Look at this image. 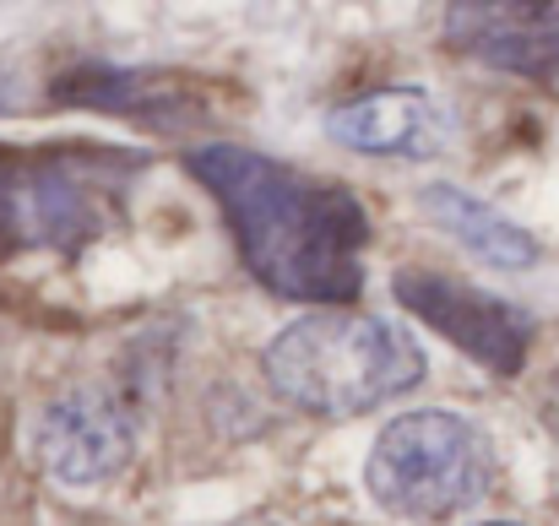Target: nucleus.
Masks as SVG:
<instances>
[{
  "instance_id": "f257e3e1",
  "label": "nucleus",
  "mask_w": 559,
  "mask_h": 526,
  "mask_svg": "<svg viewBox=\"0 0 559 526\" xmlns=\"http://www.w3.org/2000/svg\"><path fill=\"white\" fill-rule=\"evenodd\" d=\"M239 244L250 277L283 299L305 304H348L365 288V244L370 217L359 195L337 179L305 175L283 158L250 147H195L186 158Z\"/></svg>"
},
{
  "instance_id": "f03ea898",
  "label": "nucleus",
  "mask_w": 559,
  "mask_h": 526,
  "mask_svg": "<svg viewBox=\"0 0 559 526\" xmlns=\"http://www.w3.org/2000/svg\"><path fill=\"white\" fill-rule=\"evenodd\" d=\"M266 385L316 418H359L424 380V348L413 332L359 315V310H321L294 321L261 352Z\"/></svg>"
},
{
  "instance_id": "7ed1b4c3",
  "label": "nucleus",
  "mask_w": 559,
  "mask_h": 526,
  "mask_svg": "<svg viewBox=\"0 0 559 526\" xmlns=\"http://www.w3.org/2000/svg\"><path fill=\"white\" fill-rule=\"evenodd\" d=\"M365 483H370L374 505H385L391 516L435 522V516L467 511L473 500L489 494L495 445L462 413H440V407L402 413L370 445Z\"/></svg>"
},
{
  "instance_id": "20e7f679",
  "label": "nucleus",
  "mask_w": 559,
  "mask_h": 526,
  "mask_svg": "<svg viewBox=\"0 0 559 526\" xmlns=\"http://www.w3.org/2000/svg\"><path fill=\"white\" fill-rule=\"evenodd\" d=\"M126 153H11L0 147V250H76L104 234L131 184Z\"/></svg>"
},
{
  "instance_id": "39448f33",
  "label": "nucleus",
  "mask_w": 559,
  "mask_h": 526,
  "mask_svg": "<svg viewBox=\"0 0 559 526\" xmlns=\"http://www.w3.org/2000/svg\"><path fill=\"white\" fill-rule=\"evenodd\" d=\"M33 451L44 462V473L66 489H98L109 478H120L131 467V451H136V407L104 385V380H87V385H71L60 391L44 418H38V434H33Z\"/></svg>"
},
{
  "instance_id": "423d86ee",
  "label": "nucleus",
  "mask_w": 559,
  "mask_h": 526,
  "mask_svg": "<svg viewBox=\"0 0 559 526\" xmlns=\"http://www.w3.org/2000/svg\"><path fill=\"white\" fill-rule=\"evenodd\" d=\"M391 294L407 315H418L424 326H435L440 337H451L467 358H478L484 369L495 374H516L527 363L533 348V315L462 283V277H445V272H396L391 277Z\"/></svg>"
},
{
  "instance_id": "0eeeda50",
  "label": "nucleus",
  "mask_w": 559,
  "mask_h": 526,
  "mask_svg": "<svg viewBox=\"0 0 559 526\" xmlns=\"http://www.w3.org/2000/svg\"><path fill=\"white\" fill-rule=\"evenodd\" d=\"M445 44L489 71L549 82L559 71V5H522V0L445 5Z\"/></svg>"
},
{
  "instance_id": "6e6552de",
  "label": "nucleus",
  "mask_w": 559,
  "mask_h": 526,
  "mask_svg": "<svg viewBox=\"0 0 559 526\" xmlns=\"http://www.w3.org/2000/svg\"><path fill=\"white\" fill-rule=\"evenodd\" d=\"M326 131H332V142H343L354 153L418 164V158H435L445 147L451 120L418 87H380V93H365L354 104H337L326 115Z\"/></svg>"
},
{
  "instance_id": "1a4fd4ad",
  "label": "nucleus",
  "mask_w": 559,
  "mask_h": 526,
  "mask_svg": "<svg viewBox=\"0 0 559 526\" xmlns=\"http://www.w3.org/2000/svg\"><path fill=\"white\" fill-rule=\"evenodd\" d=\"M424 212H429L456 244H467V250H473L478 261H489V266L522 272V266L538 261V239H533L527 228H516L511 217H500L489 201L467 195L462 184H429V190H424Z\"/></svg>"
},
{
  "instance_id": "9d476101",
  "label": "nucleus",
  "mask_w": 559,
  "mask_h": 526,
  "mask_svg": "<svg viewBox=\"0 0 559 526\" xmlns=\"http://www.w3.org/2000/svg\"><path fill=\"white\" fill-rule=\"evenodd\" d=\"M489 526H516V522H489Z\"/></svg>"
}]
</instances>
